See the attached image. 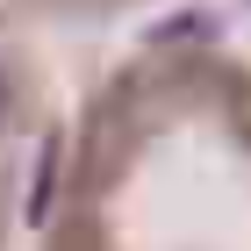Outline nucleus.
Masks as SVG:
<instances>
[{
	"label": "nucleus",
	"mask_w": 251,
	"mask_h": 251,
	"mask_svg": "<svg viewBox=\"0 0 251 251\" xmlns=\"http://www.w3.org/2000/svg\"><path fill=\"white\" fill-rule=\"evenodd\" d=\"M244 7H251V0H244Z\"/></svg>",
	"instance_id": "f257e3e1"
}]
</instances>
